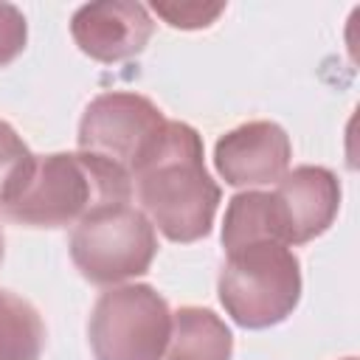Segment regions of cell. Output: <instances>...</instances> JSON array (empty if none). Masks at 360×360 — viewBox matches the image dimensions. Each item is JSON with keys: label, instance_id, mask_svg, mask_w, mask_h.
I'll use <instances>...</instances> for the list:
<instances>
[{"label": "cell", "instance_id": "cell-12", "mask_svg": "<svg viewBox=\"0 0 360 360\" xmlns=\"http://www.w3.org/2000/svg\"><path fill=\"white\" fill-rule=\"evenodd\" d=\"M45 323L31 301L0 290V360H39Z\"/></svg>", "mask_w": 360, "mask_h": 360}, {"label": "cell", "instance_id": "cell-8", "mask_svg": "<svg viewBox=\"0 0 360 360\" xmlns=\"http://www.w3.org/2000/svg\"><path fill=\"white\" fill-rule=\"evenodd\" d=\"M290 135L273 121H248L225 132L214 146V166L228 186H264L287 174Z\"/></svg>", "mask_w": 360, "mask_h": 360}, {"label": "cell", "instance_id": "cell-1", "mask_svg": "<svg viewBox=\"0 0 360 360\" xmlns=\"http://www.w3.org/2000/svg\"><path fill=\"white\" fill-rule=\"evenodd\" d=\"M132 180L143 214L166 239L188 245L211 233L222 191L202 163V138L194 127L166 121L158 146Z\"/></svg>", "mask_w": 360, "mask_h": 360}, {"label": "cell", "instance_id": "cell-17", "mask_svg": "<svg viewBox=\"0 0 360 360\" xmlns=\"http://www.w3.org/2000/svg\"><path fill=\"white\" fill-rule=\"evenodd\" d=\"M346 360H354V357H346Z\"/></svg>", "mask_w": 360, "mask_h": 360}, {"label": "cell", "instance_id": "cell-13", "mask_svg": "<svg viewBox=\"0 0 360 360\" xmlns=\"http://www.w3.org/2000/svg\"><path fill=\"white\" fill-rule=\"evenodd\" d=\"M31 152L25 146V141L17 135V129L6 121H0V208L11 200V194L17 191L22 174L31 166Z\"/></svg>", "mask_w": 360, "mask_h": 360}, {"label": "cell", "instance_id": "cell-14", "mask_svg": "<svg viewBox=\"0 0 360 360\" xmlns=\"http://www.w3.org/2000/svg\"><path fill=\"white\" fill-rule=\"evenodd\" d=\"M152 8L172 28L194 31L217 22V17L225 11V3H152Z\"/></svg>", "mask_w": 360, "mask_h": 360}, {"label": "cell", "instance_id": "cell-16", "mask_svg": "<svg viewBox=\"0 0 360 360\" xmlns=\"http://www.w3.org/2000/svg\"><path fill=\"white\" fill-rule=\"evenodd\" d=\"M0 262H3V231H0Z\"/></svg>", "mask_w": 360, "mask_h": 360}, {"label": "cell", "instance_id": "cell-6", "mask_svg": "<svg viewBox=\"0 0 360 360\" xmlns=\"http://www.w3.org/2000/svg\"><path fill=\"white\" fill-rule=\"evenodd\" d=\"M166 129V115L158 104L138 93L96 96L79 124V152L110 160L129 177L149 158Z\"/></svg>", "mask_w": 360, "mask_h": 360}, {"label": "cell", "instance_id": "cell-10", "mask_svg": "<svg viewBox=\"0 0 360 360\" xmlns=\"http://www.w3.org/2000/svg\"><path fill=\"white\" fill-rule=\"evenodd\" d=\"M233 338L225 321L205 307H180L163 360H231Z\"/></svg>", "mask_w": 360, "mask_h": 360}, {"label": "cell", "instance_id": "cell-9", "mask_svg": "<svg viewBox=\"0 0 360 360\" xmlns=\"http://www.w3.org/2000/svg\"><path fill=\"white\" fill-rule=\"evenodd\" d=\"M284 245H304L321 236L338 217L340 183L323 166H298L287 172L273 191Z\"/></svg>", "mask_w": 360, "mask_h": 360}, {"label": "cell", "instance_id": "cell-4", "mask_svg": "<svg viewBox=\"0 0 360 360\" xmlns=\"http://www.w3.org/2000/svg\"><path fill=\"white\" fill-rule=\"evenodd\" d=\"M155 253V225L129 202L93 211L70 233V259L93 284H118L143 276Z\"/></svg>", "mask_w": 360, "mask_h": 360}, {"label": "cell", "instance_id": "cell-7", "mask_svg": "<svg viewBox=\"0 0 360 360\" xmlns=\"http://www.w3.org/2000/svg\"><path fill=\"white\" fill-rule=\"evenodd\" d=\"M152 31L155 22L146 6L129 0L84 3L70 20V34L79 51L107 65L138 56L146 48Z\"/></svg>", "mask_w": 360, "mask_h": 360}, {"label": "cell", "instance_id": "cell-15", "mask_svg": "<svg viewBox=\"0 0 360 360\" xmlns=\"http://www.w3.org/2000/svg\"><path fill=\"white\" fill-rule=\"evenodd\" d=\"M25 39H28V25L22 11L11 3H0V68L11 65L22 53Z\"/></svg>", "mask_w": 360, "mask_h": 360}, {"label": "cell", "instance_id": "cell-5", "mask_svg": "<svg viewBox=\"0 0 360 360\" xmlns=\"http://www.w3.org/2000/svg\"><path fill=\"white\" fill-rule=\"evenodd\" d=\"M169 335V304L149 284L110 287L96 301L87 323L96 360H163Z\"/></svg>", "mask_w": 360, "mask_h": 360}, {"label": "cell", "instance_id": "cell-2", "mask_svg": "<svg viewBox=\"0 0 360 360\" xmlns=\"http://www.w3.org/2000/svg\"><path fill=\"white\" fill-rule=\"evenodd\" d=\"M132 200V177L87 152L34 155L17 191L3 205L6 217L31 228L76 225L98 208Z\"/></svg>", "mask_w": 360, "mask_h": 360}, {"label": "cell", "instance_id": "cell-11", "mask_svg": "<svg viewBox=\"0 0 360 360\" xmlns=\"http://www.w3.org/2000/svg\"><path fill=\"white\" fill-rule=\"evenodd\" d=\"M250 242H281V219L273 191H239L231 197L222 222V248L236 250Z\"/></svg>", "mask_w": 360, "mask_h": 360}, {"label": "cell", "instance_id": "cell-3", "mask_svg": "<svg viewBox=\"0 0 360 360\" xmlns=\"http://www.w3.org/2000/svg\"><path fill=\"white\" fill-rule=\"evenodd\" d=\"M219 301L245 329L281 323L301 298V264L281 242H250L228 250L219 270Z\"/></svg>", "mask_w": 360, "mask_h": 360}]
</instances>
